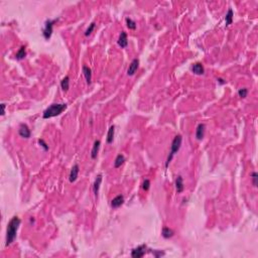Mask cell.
<instances>
[{"mask_svg": "<svg viewBox=\"0 0 258 258\" xmlns=\"http://www.w3.org/2000/svg\"><path fill=\"white\" fill-rule=\"evenodd\" d=\"M100 144H101L100 140H96V141L94 142V145H93V148H92V151H91L92 159H95V158L97 157L99 149H100Z\"/></svg>", "mask_w": 258, "mask_h": 258, "instance_id": "9a60e30c", "label": "cell"}, {"mask_svg": "<svg viewBox=\"0 0 258 258\" xmlns=\"http://www.w3.org/2000/svg\"><path fill=\"white\" fill-rule=\"evenodd\" d=\"M174 232L173 230L167 228V227H163V230H161V236H163L164 239L171 238V237L174 236Z\"/></svg>", "mask_w": 258, "mask_h": 258, "instance_id": "e0dca14e", "label": "cell"}, {"mask_svg": "<svg viewBox=\"0 0 258 258\" xmlns=\"http://www.w3.org/2000/svg\"><path fill=\"white\" fill-rule=\"evenodd\" d=\"M39 145L42 146V147H43V149L44 150H49V145H47V144L44 142V140L43 139H39Z\"/></svg>", "mask_w": 258, "mask_h": 258, "instance_id": "83f0119b", "label": "cell"}, {"mask_svg": "<svg viewBox=\"0 0 258 258\" xmlns=\"http://www.w3.org/2000/svg\"><path fill=\"white\" fill-rule=\"evenodd\" d=\"M124 161H125V157L123 154H118L116 157V159L114 161V167L115 168H118L122 166L123 163H124Z\"/></svg>", "mask_w": 258, "mask_h": 258, "instance_id": "ffe728a7", "label": "cell"}, {"mask_svg": "<svg viewBox=\"0 0 258 258\" xmlns=\"http://www.w3.org/2000/svg\"><path fill=\"white\" fill-rule=\"evenodd\" d=\"M79 171H80V167H79V164L76 163L73 166L70 173V177H69V180H70L71 183H74V181H77L78 175H79Z\"/></svg>", "mask_w": 258, "mask_h": 258, "instance_id": "52a82bcc", "label": "cell"}, {"mask_svg": "<svg viewBox=\"0 0 258 258\" xmlns=\"http://www.w3.org/2000/svg\"><path fill=\"white\" fill-rule=\"evenodd\" d=\"M126 24L129 29L134 30L136 28V22L134 21V20H132L131 18H126Z\"/></svg>", "mask_w": 258, "mask_h": 258, "instance_id": "603a6c76", "label": "cell"}, {"mask_svg": "<svg viewBox=\"0 0 258 258\" xmlns=\"http://www.w3.org/2000/svg\"><path fill=\"white\" fill-rule=\"evenodd\" d=\"M139 67V61L137 58H134L131 62V64L129 65V68L127 70V75L128 76H133L135 74V72L137 71V69Z\"/></svg>", "mask_w": 258, "mask_h": 258, "instance_id": "ba28073f", "label": "cell"}, {"mask_svg": "<svg viewBox=\"0 0 258 258\" xmlns=\"http://www.w3.org/2000/svg\"><path fill=\"white\" fill-rule=\"evenodd\" d=\"M114 133H115V126L112 125L110 126V128L108 130V133H107V143L110 144L113 142V139H114Z\"/></svg>", "mask_w": 258, "mask_h": 258, "instance_id": "ac0fdd59", "label": "cell"}, {"mask_svg": "<svg viewBox=\"0 0 258 258\" xmlns=\"http://www.w3.org/2000/svg\"><path fill=\"white\" fill-rule=\"evenodd\" d=\"M123 203H124V197H123L122 195H118L111 201V207L113 209H117V208L121 207L123 205Z\"/></svg>", "mask_w": 258, "mask_h": 258, "instance_id": "9c48e42d", "label": "cell"}, {"mask_svg": "<svg viewBox=\"0 0 258 258\" xmlns=\"http://www.w3.org/2000/svg\"><path fill=\"white\" fill-rule=\"evenodd\" d=\"M57 19H49L47 20L46 23H44V28L43 29V37L46 39H50L51 37V34H53V27L54 24L56 23Z\"/></svg>", "mask_w": 258, "mask_h": 258, "instance_id": "277c9868", "label": "cell"}, {"mask_svg": "<svg viewBox=\"0 0 258 258\" xmlns=\"http://www.w3.org/2000/svg\"><path fill=\"white\" fill-rule=\"evenodd\" d=\"M233 16H234V12L231 8L228 9V12H227V14L225 16V21H226V26L230 25L233 21Z\"/></svg>", "mask_w": 258, "mask_h": 258, "instance_id": "44dd1931", "label": "cell"}, {"mask_svg": "<svg viewBox=\"0 0 258 258\" xmlns=\"http://www.w3.org/2000/svg\"><path fill=\"white\" fill-rule=\"evenodd\" d=\"M101 183H102V174H98L95 181H94V185H93V191H94V194H95L96 197H98L99 189H100Z\"/></svg>", "mask_w": 258, "mask_h": 258, "instance_id": "4fadbf2b", "label": "cell"}, {"mask_svg": "<svg viewBox=\"0 0 258 258\" xmlns=\"http://www.w3.org/2000/svg\"><path fill=\"white\" fill-rule=\"evenodd\" d=\"M95 26H96V23H95V22H92L91 24H90V26H89L88 28L86 29V32H85V36H90V34L93 32V30H94Z\"/></svg>", "mask_w": 258, "mask_h": 258, "instance_id": "cb8c5ba5", "label": "cell"}, {"mask_svg": "<svg viewBox=\"0 0 258 258\" xmlns=\"http://www.w3.org/2000/svg\"><path fill=\"white\" fill-rule=\"evenodd\" d=\"M18 133L19 135L23 137V138H29L30 136H32V132H30V130L28 128V126L26 124H20L19 126V129H18Z\"/></svg>", "mask_w": 258, "mask_h": 258, "instance_id": "8992f818", "label": "cell"}, {"mask_svg": "<svg viewBox=\"0 0 258 258\" xmlns=\"http://www.w3.org/2000/svg\"><path fill=\"white\" fill-rule=\"evenodd\" d=\"M205 130H206V126L204 123H201L199 124L197 127V130H196V138L198 140H202L205 136Z\"/></svg>", "mask_w": 258, "mask_h": 258, "instance_id": "8fae6325", "label": "cell"}, {"mask_svg": "<svg viewBox=\"0 0 258 258\" xmlns=\"http://www.w3.org/2000/svg\"><path fill=\"white\" fill-rule=\"evenodd\" d=\"M192 72L196 75H203L205 73L204 66L201 63H196L192 66Z\"/></svg>", "mask_w": 258, "mask_h": 258, "instance_id": "7c38bea8", "label": "cell"}, {"mask_svg": "<svg viewBox=\"0 0 258 258\" xmlns=\"http://www.w3.org/2000/svg\"><path fill=\"white\" fill-rule=\"evenodd\" d=\"M146 252V246L145 245H140L137 248H134L131 251V256L133 258H140L145 255Z\"/></svg>", "mask_w": 258, "mask_h": 258, "instance_id": "5b68a950", "label": "cell"}, {"mask_svg": "<svg viewBox=\"0 0 258 258\" xmlns=\"http://www.w3.org/2000/svg\"><path fill=\"white\" fill-rule=\"evenodd\" d=\"M117 43H118L119 47H121L122 49H124L127 46H128V39H127V33L125 32H122L120 33L119 39L117 40Z\"/></svg>", "mask_w": 258, "mask_h": 258, "instance_id": "30bf717a", "label": "cell"}, {"mask_svg": "<svg viewBox=\"0 0 258 258\" xmlns=\"http://www.w3.org/2000/svg\"><path fill=\"white\" fill-rule=\"evenodd\" d=\"M181 141H183V138H181V135H177V136H175L174 138L173 142H171L170 152V154H168L167 159H166V167L168 166V164H170V161L173 160L174 155L178 152V150H180L181 145Z\"/></svg>", "mask_w": 258, "mask_h": 258, "instance_id": "3957f363", "label": "cell"}, {"mask_svg": "<svg viewBox=\"0 0 258 258\" xmlns=\"http://www.w3.org/2000/svg\"><path fill=\"white\" fill-rule=\"evenodd\" d=\"M175 187H177V192L178 193V194L183 193L185 187H184V180L181 175H178V177L177 178V180H175Z\"/></svg>", "mask_w": 258, "mask_h": 258, "instance_id": "2e32d148", "label": "cell"}, {"mask_svg": "<svg viewBox=\"0 0 258 258\" xmlns=\"http://www.w3.org/2000/svg\"><path fill=\"white\" fill-rule=\"evenodd\" d=\"M152 254L155 257H160V256H163L164 255V252H161V251H153Z\"/></svg>", "mask_w": 258, "mask_h": 258, "instance_id": "f1b7e54d", "label": "cell"}, {"mask_svg": "<svg viewBox=\"0 0 258 258\" xmlns=\"http://www.w3.org/2000/svg\"><path fill=\"white\" fill-rule=\"evenodd\" d=\"M66 109H67V104H65V103H54V104H51L50 107H47L44 110L43 117V119H50L51 117L58 116Z\"/></svg>", "mask_w": 258, "mask_h": 258, "instance_id": "7a4b0ae2", "label": "cell"}, {"mask_svg": "<svg viewBox=\"0 0 258 258\" xmlns=\"http://www.w3.org/2000/svg\"><path fill=\"white\" fill-rule=\"evenodd\" d=\"M251 178H252V183H253V185L256 188V187H257V185H258V183H257V180H258V174H257V173H255V171H254V173L251 174Z\"/></svg>", "mask_w": 258, "mask_h": 258, "instance_id": "484cf974", "label": "cell"}, {"mask_svg": "<svg viewBox=\"0 0 258 258\" xmlns=\"http://www.w3.org/2000/svg\"><path fill=\"white\" fill-rule=\"evenodd\" d=\"M61 87L63 89V91L67 92L70 88V77L69 76H66L63 80L61 81Z\"/></svg>", "mask_w": 258, "mask_h": 258, "instance_id": "d6986e66", "label": "cell"}, {"mask_svg": "<svg viewBox=\"0 0 258 258\" xmlns=\"http://www.w3.org/2000/svg\"><path fill=\"white\" fill-rule=\"evenodd\" d=\"M218 82H219V83L221 84V85H224V84L226 83V82H225L224 80H223V79H221V78H219V79H218Z\"/></svg>", "mask_w": 258, "mask_h": 258, "instance_id": "4dcf8cb0", "label": "cell"}, {"mask_svg": "<svg viewBox=\"0 0 258 258\" xmlns=\"http://www.w3.org/2000/svg\"><path fill=\"white\" fill-rule=\"evenodd\" d=\"M5 114V104L4 103H2L1 104V115L3 116Z\"/></svg>", "mask_w": 258, "mask_h": 258, "instance_id": "f546056e", "label": "cell"}, {"mask_svg": "<svg viewBox=\"0 0 258 258\" xmlns=\"http://www.w3.org/2000/svg\"><path fill=\"white\" fill-rule=\"evenodd\" d=\"M149 188H150V181L148 180V178H146L145 181H143V184H142V189L144 191H148L149 190Z\"/></svg>", "mask_w": 258, "mask_h": 258, "instance_id": "4316f807", "label": "cell"}, {"mask_svg": "<svg viewBox=\"0 0 258 258\" xmlns=\"http://www.w3.org/2000/svg\"><path fill=\"white\" fill-rule=\"evenodd\" d=\"M82 70H83V74L85 76L86 81H87V84L90 85L91 81H92V71H91V69L84 65L83 68H82Z\"/></svg>", "mask_w": 258, "mask_h": 258, "instance_id": "5bb4252c", "label": "cell"}, {"mask_svg": "<svg viewBox=\"0 0 258 258\" xmlns=\"http://www.w3.org/2000/svg\"><path fill=\"white\" fill-rule=\"evenodd\" d=\"M26 57V51H25V47H21L19 49V50L17 51L16 53V56H15V58H16V60H18V61H20V60H23V58H24Z\"/></svg>", "mask_w": 258, "mask_h": 258, "instance_id": "7402d4cb", "label": "cell"}, {"mask_svg": "<svg viewBox=\"0 0 258 258\" xmlns=\"http://www.w3.org/2000/svg\"><path fill=\"white\" fill-rule=\"evenodd\" d=\"M247 94H248V90H247L246 88H242V89H240V90L238 91L239 97H241V98H246Z\"/></svg>", "mask_w": 258, "mask_h": 258, "instance_id": "d4e9b609", "label": "cell"}, {"mask_svg": "<svg viewBox=\"0 0 258 258\" xmlns=\"http://www.w3.org/2000/svg\"><path fill=\"white\" fill-rule=\"evenodd\" d=\"M19 225H20V219L17 216H14L9 221L7 225V231H6V246L11 245L14 242Z\"/></svg>", "mask_w": 258, "mask_h": 258, "instance_id": "6da1fadb", "label": "cell"}]
</instances>
